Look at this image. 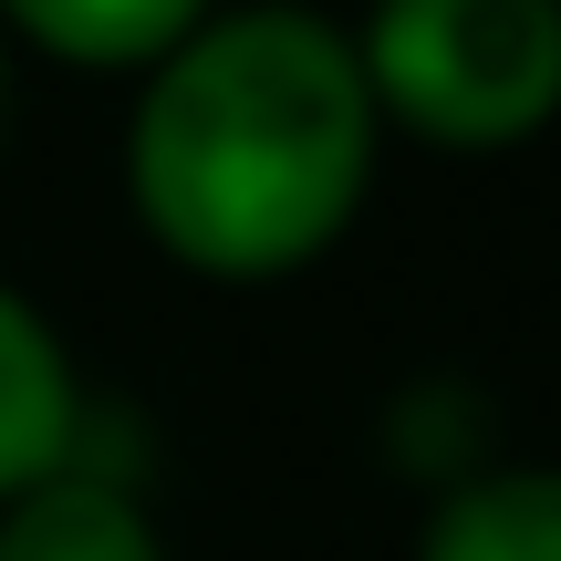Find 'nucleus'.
Masks as SVG:
<instances>
[{"label":"nucleus","instance_id":"obj_1","mask_svg":"<svg viewBox=\"0 0 561 561\" xmlns=\"http://www.w3.org/2000/svg\"><path fill=\"white\" fill-rule=\"evenodd\" d=\"M385 125L354 32L312 0H219L125 104V208L146 250L219 291L301 280L375 208Z\"/></svg>","mask_w":561,"mask_h":561},{"label":"nucleus","instance_id":"obj_2","mask_svg":"<svg viewBox=\"0 0 561 561\" xmlns=\"http://www.w3.org/2000/svg\"><path fill=\"white\" fill-rule=\"evenodd\" d=\"M343 32L385 146L520 157L561 125V0H364Z\"/></svg>","mask_w":561,"mask_h":561},{"label":"nucleus","instance_id":"obj_3","mask_svg":"<svg viewBox=\"0 0 561 561\" xmlns=\"http://www.w3.org/2000/svg\"><path fill=\"white\" fill-rule=\"evenodd\" d=\"M83 437H94V396H83V364L62 343V322L21 280H0V500L73 468Z\"/></svg>","mask_w":561,"mask_h":561},{"label":"nucleus","instance_id":"obj_4","mask_svg":"<svg viewBox=\"0 0 561 561\" xmlns=\"http://www.w3.org/2000/svg\"><path fill=\"white\" fill-rule=\"evenodd\" d=\"M416 561H561V468L551 458L447 468L416 520Z\"/></svg>","mask_w":561,"mask_h":561},{"label":"nucleus","instance_id":"obj_5","mask_svg":"<svg viewBox=\"0 0 561 561\" xmlns=\"http://www.w3.org/2000/svg\"><path fill=\"white\" fill-rule=\"evenodd\" d=\"M0 561H178L157 530V510L115 479V468L73 458L42 489L0 500Z\"/></svg>","mask_w":561,"mask_h":561},{"label":"nucleus","instance_id":"obj_6","mask_svg":"<svg viewBox=\"0 0 561 561\" xmlns=\"http://www.w3.org/2000/svg\"><path fill=\"white\" fill-rule=\"evenodd\" d=\"M208 11H219V0H0V42L62 62V73L136 83L146 62H167Z\"/></svg>","mask_w":561,"mask_h":561},{"label":"nucleus","instance_id":"obj_7","mask_svg":"<svg viewBox=\"0 0 561 561\" xmlns=\"http://www.w3.org/2000/svg\"><path fill=\"white\" fill-rule=\"evenodd\" d=\"M0 136H11V42H0Z\"/></svg>","mask_w":561,"mask_h":561}]
</instances>
